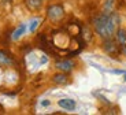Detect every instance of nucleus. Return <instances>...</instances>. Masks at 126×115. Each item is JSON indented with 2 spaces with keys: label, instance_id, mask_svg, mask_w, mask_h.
<instances>
[{
  "label": "nucleus",
  "instance_id": "6e6552de",
  "mask_svg": "<svg viewBox=\"0 0 126 115\" xmlns=\"http://www.w3.org/2000/svg\"><path fill=\"white\" fill-rule=\"evenodd\" d=\"M52 81H54L55 84H58V85H64V84L69 82V78H67L66 73L62 71V74H55L54 77H52Z\"/></svg>",
  "mask_w": 126,
  "mask_h": 115
},
{
  "label": "nucleus",
  "instance_id": "39448f33",
  "mask_svg": "<svg viewBox=\"0 0 126 115\" xmlns=\"http://www.w3.org/2000/svg\"><path fill=\"white\" fill-rule=\"evenodd\" d=\"M13 66H14L13 56L7 53L6 51L0 49V67H13Z\"/></svg>",
  "mask_w": 126,
  "mask_h": 115
},
{
  "label": "nucleus",
  "instance_id": "0eeeda50",
  "mask_svg": "<svg viewBox=\"0 0 126 115\" xmlns=\"http://www.w3.org/2000/svg\"><path fill=\"white\" fill-rule=\"evenodd\" d=\"M43 4V0H25V6L30 11H37Z\"/></svg>",
  "mask_w": 126,
  "mask_h": 115
},
{
  "label": "nucleus",
  "instance_id": "9b49d317",
  "mask_svg": "<svg viewBox=\"0 0 126 115\" xmlns=\"http://www.w3.org/2000/svg\"><path fill=\"white\" fill-rule=\"evenodd\" d=\"M38 25H40V19H33V21H32L30 22V26H29V30H30V32H34L36 30V29H37V26Z\"/></svg>",
  "mask_w": 126,
  "mask_h": 115
},
{
  "label": "nucleus",
  "instance_id": "9d476101",
  "mask_svg": "<svg viewBox=\"0 0 126 115\" xmlns=\"http://www.w3.org/2000/svg\"><path fill=\"white\" fill-rule=\"evenodd\" d=\"M117 40L119 44H126V30L125 29H118L117 30Z\"/></svg>",
  "mask_w": 126,
  "mask_h": 115
},
{
  "label": "nucleus",
  "instance_id": "ddd939ff",
  "mask_svg": "<svg viewBox=\"0 0 126 115\" xmlns=\"http://www.w3.org/2000/svg\"><path fill=\"white\" fill-rule=\"evenodd\" d=\"M123 80H125V81H126V73H125V75H123Z\"/></svg>",
  "mask_w": 126,
  "mask_h": 115
},
{
  "label": "nucleus",
  "instance_id": "20e7f679",
  "mask_svg": "<svg viewBox=\"0 0 126 115\" xmlns=\"http://www.w3.org/2000/svg\"><path fill=\"white\" fill-rule=\"evenodd\" d=\"M55 67H56L58 70H60V71H63V73H70L73 68L76 67V63L73 62V60H70V59L58 60V62L55 63Z\"/></svg>",
  "mask_w": 126,
  "mask_h": 115
},
{
  "label": "nucleus",
  "instance_id": "f8f14e48",
  "mask_svg": "<svg viewBox=\"0 0 126 115\" xmlns=\"http://www.w3.org/2000/svg\"><path fill=\"white\" fill-rule=\"evenodd\" d=\"M43 106H49V101H47V100H45V101H43Z\"/></svg>",
  "mask_w": 126,
  "mask_h": 115
},
{
  "label": "nucleus",
  "instance_id": "f257e3e1",
  "mask_svg": "<svg viewBox=\"0 0 126 115\" xmlns=\"http://www.w3.org/2000/svg\"><path fill=\"white\" fill-rule=\"evenodd\" d=\"M119 16L114 11H104L93 18V28L101 38H111L117 33Z\"/></svg>",
  "mask_w": 126,
  "mask_h": 115
},
{
  "label": "nucleus",
  "instance_id": "1a4fd4ad",
  "mask_svg": "<svg viewBox=\"0 0 126 115\" xmlns=\"http://www.w3.org/2000/svg\"><path fill=\"white\" fill-rule=\"evenodd\" d=\"M25 32H26V25H19L13 33V40H18V38H21Z\"/></svg>",
  "mask_w": 126,
  "mask_h": 115
},
{
  "label": "nucleus",
  "instance_id": "423d86ee",
  "mask_svg": "<svg viewBox=\"0 0 126 115\" xmlns=\"http://www.w3.org/2000/svg\"><path fill=\"white\" fill-rule=\"evenodd\" d=\"M58 104H59V107L67 110V111H73V110L76 108V101L71 99H60L58 101Z\"/></svg>",
  "mask_w": 126,
  "mask_h": 115
},
{
  "label": "nucleus",
  "instance_id": "7ed1b4c3",
  "mask_svg": "<svg viewBox=\"0 0 126 115\" xmlns=\"http://www.w3.org/2000/svg\"><path fill=\"white\" fill-rule=\"evenodd\" d=\"M103 48L104 51L111 56H118L121 55V49H119V44L117 41H114L112 38H104L103 41Z\"/></svg>",
  "mask_w": 126,
  "mask_h": 115
},
{
  "label": "nucleus",
  "instance_id": "f03ea898",
  "mask_svg": "<svg viewBox=\"0 0 126 115\" xmlns=\"http://www.w3.org/2000/svg\"><path fill=\"white\" fill-rule=\"evenodd\" d=\"M47 16L52 22H59L64 16V10L60 4H52L47 8Z\"/></svg>",
  "mask_w": 126,
  "mask_h": 115
}]
</instances>
